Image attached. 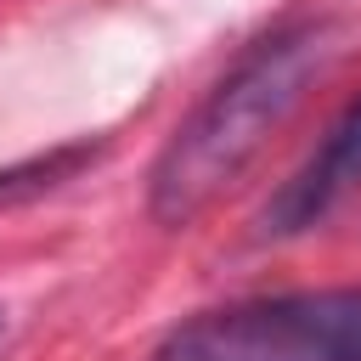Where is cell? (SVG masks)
<instances>
[{
	"label": "cell",
	"instance_id": "cell-4",
	"mask_svg": "<svg viewBox=\"0 0 361 361\" xmlns=\"http://www.w3.org/2000/svg\"><path fill=\"white\" fill-rule=\"evenodd\" d=\"M96 158H102V141H62V147H51V152H34V158H23V164H6V169H0V203L39 197V192L73 180V175H79L85 164H96Z\"/></svg>",
	"mask_w": 361,
	"mask_h": 361
},
{
	"label": "cell",
	"instance_id": "cell-1",
	"mask_svg": "<svg viewBox=\"0 0 361 361\" xmlns=\"http://www.w3.org/2000/svg\"><path fill=\"white\" fill-rule=\"evenodd\" d=\"M338 51V17L299 11L259 34L209 90L203 102L175 124L164 152L147 175V214L158 226H192L271 141V130L288 124V113L305 102L316 73Z\"/></svg>",
	"mask_w": 361,
	"mask_h": 361
},
{
	"label": "cell",
	"instance_id": "cell-5",
	"mask_svg": "<svg viewBox=\"0 0 361 361\" xmlns=\"http://www.w3.org/2000/svg\"><path fill=\"white\" fill-rule=\"evenodd\" d=\"M0 333H6V316H0Z\"/></svg>",
	"mask_w": 361,
	"mask_h": 361
},
{
	"label": "cell",
	"instance_id": "cell-2",
	"mask_svg": "<svg viewBox=\"0 0 361 361\" xmlns=\"http://www.w3.org/2000/svg\"><path fill=\"white\" fill-rule=\"evenodd\" d=\"M152 361H361V288L237 299L169 327Z\"/></svg>",
	"mask_w": 361,
	"mask_h": 361
},
{
	"label": "cell",
	"instance_id": "cell-3",
	"mask_svg": "<svg viewBox=\"0 0 361 361\" xmlns=\"http://www.w3.org/2000/svg\"><path fill=\"white\" fill-rule=\"evenodd\" d=\"M355 186H361V96L327 124L310 158L271 192V203L259 209V237H299L322 226Z\"/></svg>",
	"mask_w": 361,
	"mask_h": 361
}]
</instances>
